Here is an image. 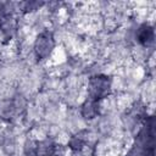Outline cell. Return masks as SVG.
Here are the masks:
<instances>
[{
    "label": "cell",
    "mask_w": 156,
    "mask_h": 156,
    "mask_svg": "<svg viewBox=\"0 0 156 156\" xmlns=\"http://www.w3.org/2000/svg\"><path fill=\"white\" fill-rule=\"evenodd\" d=\"M111 90V80L107 76L96 74L89 79L88 84V93L89 99L94 101H100L101 99L106 98Z\"/></svg>",
    "instance_id": "cell-1"
},
{
    "label": "cell",
    "mask_w": 156,
    "mask_h": 156,
    "mask_svg": "<svg viewBox=\"0 0 156 156\" xmlns=\"http://www.w3.org/2000/svg\"><path fill=\"white\" fill-rule=\"evenodd\" d=\"M55 46L54 37L50 32H43L38 35L35 44H34V51L39 60H45L51 54L52 49Z\"/></svg>",
    "instance_id": "cell-2"
},
{
    "label": "cell",
    "mask_w": 156,
    "mask_h": 156,
    "mask_svg": "<svg viewBox=\"0 0 156 156\" xmlns=\"http://www.w3.org/2000/svg\"><path fill=\"white\" fill-rule=\"evenodd\" d=\"M29 156H62L58 151V145L51 141H40L37 143L29 150Z\"/></svg>",
    "instance_id": "cell-3"
},
{
    "label": "cell",
    "mask_w": 156,
    "mask_h": 156,
    "mask_svg": "<svg viewBox=\"0 0 156 156\" xmlns=\"http://www.w3.org/2000/svg\"><path fill=\"white\" fill-rule=\"evenodd\" d=\"M21 102L18 100H6L0 104V116L6 119H13L21 113Z\"/></svg>",
    "instance_id": "cell-4"
},
{
    "label": "cell",
    "mask_w": 156,
    "mask_h": 156,
    "mask_svg": "<svg viewBox=\"0 0 156 156\" xmlns=\"http://www.w3.org/2000/svg\"><path fill=\"white\" fill-rule=\"evenodd\" d=\"M154 38H155V32H154V28L151 26L143 24L138 29L136 39H138V41L140 44H143V45H150L154 41Z\"/></svg>",
    "instance_id": "cell-5"
},
{
    "label": "cell",
    "mask_w": 156,
    "mask_h": 156,
    "mask_svg": "<svg viewBox=\"0 0 156 156\" xmlns=\"http://www.w3.org/2000/svg\"><path fill=\"white\" fill-rule=\"evenodd\" d=\"M98 112H99V101L88 99L82 106V115L85 118H93L98 115Z\"/></svg>",
    "instance_id": "cell-6"
},
{
    "label": "cell",
    "mask_w": 156,
    "mask_h": 156,
    "mask_svg": "<svg viewBox=\"0 0 156 156\" xmlns=\"http://www.w3.org/2000/svg\"><path fill=\"white\" fill-rule=\"evenodd\" d=\"M9 22V15L5 12V10L0 9V29H4Z\"/></svg>",
    "instance_id": "cell-7"
}]
</instances>
